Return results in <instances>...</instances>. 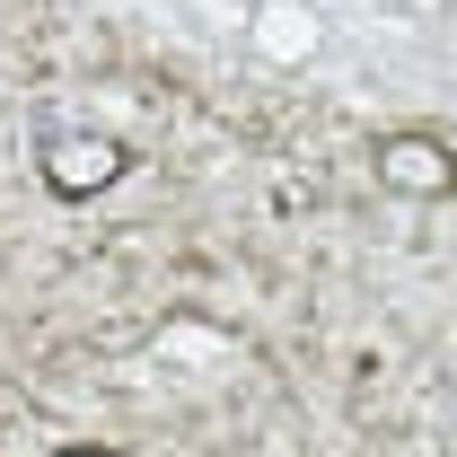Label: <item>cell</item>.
<instances>
[{"label": "cell", "mask_w": 457, "mask_h": 457, "mask_svg": "<svg viewBox=\"0 0 457 457\" xmlns=\"http://www.w3.org/2000/svg\"><path fill=\"white\" fill-rule=\"evenodd\" d=\"M62 457H106V449H62Z\"/></svg>", "instance_id": "4"}, {"label": "cell", "mask_w": 457, "mask_h": 457, "mask_svg": "<svg viewBox=\"0 0 457 457\" xmlns=\"http://www.w3.org/2000/svg\"><path fill=\"white\" fill-rule=\"evenodd\" d=\"M132 168V150L114 132H45V185L54 194H106Z\"/></svg>", "instance_id": "1"}, {"label": "cell", "mask_w": 457, "mask_h": 457, "mask_svg": "<svg viewBox=\"0 0 457 457\" xmlns=\"http://www.w3.org/2000/svg\"><path fill=\"white\" fill-rule=\"evenodd\" d=\"M378 176H387L396 194H449V185H457V159L431 141V132H396V141L378 150Z\"/></svg>", "instance_id": "2"}, {"label": "cell", "mask_w": 457, "mask_h": 457, "mask_svg": "<svg viewBox=\"0 0 457 457\" xmlns=\"http://www.w3.org/2000/svg\"><path fill=\"white\" fill-rule=\"evenodd\" d=\"M255 45H264L273 62H308L317 54V18L290 9V0H273V9H255Z\"/></svg>", "instance_id": "3"}]
</instances>
